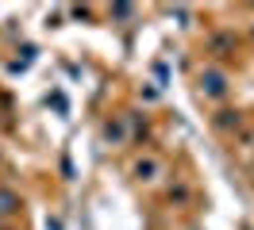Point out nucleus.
<instances>
[{
  "instance_id": "f257e3e1",
  "label": "nucleus",
  "mask_w": 254,
  "mask_h": 230,
  "mask_svg": "<svg viewBox=\"0 0 254 230\" xmlns=\"http://www.w3.org/2000/svg\"><path fill=\"white\" fill-rule=\"evenodd\" d=\"M200 89H204L208 96H223L227 81H223V73H216V69H204V73H200Z\"/></svg>"
},
{
  "instance_id": "f03ea898",
  "label": "nucleus",
  "mask_w": 254,
  "mask_h": 230,
  "mask_svg": "<svg viewBox=\"0 0 254 230\" xmlns=\"http://www.w3.org/2000/svg\"><path fill=\"white\" fill-rule=\"evenodd\" d=\"M16 211H19V196L8 192V188H0V215H16Z\"/></svg>"
},
{
  "instance_id": "7ed1b4c3",
  "label": "nucleus",
  "mask_w": 254,
  "mask_h": 230,
  "mask_svg": "<svg viewBox=\"0 0 254 230\" xmlns=\"http://www.w3.org/2000/svg\"><path fill=\"white\" fill-rule=\"evenodd\" d=\"M231 46H235V39H231V35H216V39H212V50H216V54L231 50Z\"/></svg>"
}]
</instances>
